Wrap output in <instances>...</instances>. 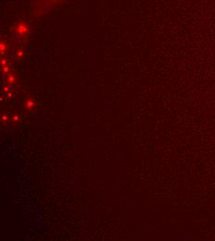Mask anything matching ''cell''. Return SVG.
I'll list each match as a JSON object with an SVG mask.
<instances>
[{
  "label": "cell",
  "mask_w": 215,
  "mask_h": 241,
  "mask_svg": "<svg viewBox=\"0 0 215 241\" xmlns=\"http://www.w3.org/2000/svg\"><path fill=\"white\" fill-rule=\"evenodd\" d=\"M26 32H27V27H26V25L23 24V23L19 24V26H18V28H17V33H18L19 34H23V33H25Z\"/></svg>",
  "instance_id": "cell-1"
}]
</instances>
